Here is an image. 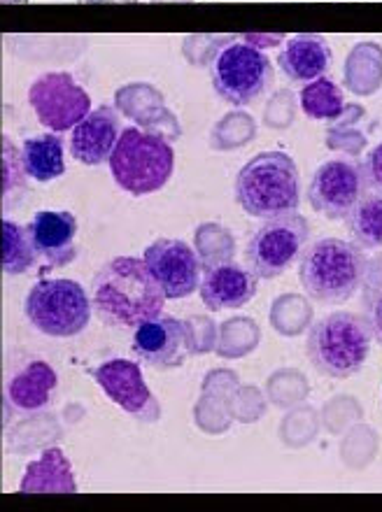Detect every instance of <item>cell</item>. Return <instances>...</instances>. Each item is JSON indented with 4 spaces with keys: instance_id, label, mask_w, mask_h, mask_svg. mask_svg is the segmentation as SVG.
<instances>
[{
    "instance_id": "cell-1",
    "label": "cell",
    "mask_w": 382,
    "mask_h": 512,
    "mask_svg": "<svg viewBox=\"0 0 382 512\" xmlns=\"http://www.w3.org/2000/svg\"><path fill=\"white\" fill-rule=\"evenodd\" d=\"M168 301L145 259L117 256L91 280V303L98 319L117 329H136L164 312Z\"/></svg>"
},
{
    "instance_id": "cell-2",
    "label": "cell",
    "mask_w": 382,
    "mask_h": 512,
    "mask_svg": "<svg viewBox=\"0 0 382 512\" xmlns=\"http://www.w3.org/2000/svg\"><path fill=\"white\" fill-rule=\"evenodd\" d=\"M369 259L355 243L320 238L301 254L299 280L308 298L322 305L348 303L362 287Z\"/></svg>"
},
{
    "instance_id": "cell-3",
    "label": "cell",
    "mask_w": 382,
    "mask_h": 512,
    "mask_svg": "<svg viewBox=\"0 0 382 512\" xmlns=\"http://www.w3.org/2000/svg\"><path fill=\"white\" fill-rule=\"evenodd\" d=\"M371 343L373 329L366 315L334 312L310 329L306 352L317 373L334 380H348L364 368Z\"/></svg>"
},
{
    "instance_id": "cell-4",
    "label": "cell",
    "mask_w": 382,
    "mask_h": 512,
    "mask_svg": "<svg viewBox=\"0 0 382 512\" xmlns=\"http://www.w3.org/2000/svg\"><path fill=\"white\" fill-rule=\"evenodd\" d=\"M236 201L250 217L271 219L299 208V168L285 152H261L240 168Z\"/></svg>"
},
{
    "instance_id": "cell-5",
    "label": "cell",
    "mask_w": 382,
    "mask_h": 512,
    "mask_svg": "<svg viewBox=\"0 0 382 512\" xmlns=\"http://www.w3.org/2000/svg\"><path fill=\"white\" fill-rule=\"evenodd\" d=\"M175 168V152L161 135L136 126L124 128L110 156V170L117 187L133 196H147L164 189Z\"/></svg>"
},
{
    "instance_id": "cell-6",
    "label": "cell",
    "mask_w": 382,
    "mask_h": 512,
    "mask_svg": "<svg viewBox=\"0 0 382 512\" xmlns=\"http://www.w3.org/2000/svg\"><path fill=\"white\" fill-rule=\"evenodd\" d=\"M91 298L75 280H38L28 291L24 312L49 338H73L89 326Z\"/></svg>"
},
{
    "instance_id": "cell-7",
    "label": "cell",
    "mask_w": 382,
    "mask_h": 512,
    "mask_svg": "<svg viewBox=\"0 0 382 512\" xmlns=\"http://www.w3.org/2000/svg\"><path fill=\"white\" fill-rule=\"evenodd\" d=\"M271 84V61L252 42H231L212 63V87L231 105L254 103Z\"/></svg>"
},
{
    "instance_id": "cell-8",
    "label": "cell",
    "mask_w": 382,
    "mask_h": 512,
    "mask_svg": "<svg viewBox=\"0 0 382 512\" xmlns=\"http://www.w3.org/2000/svg\"><path fill=\"white\" fill-rule=\"evenodd\" d=\"M308 236L310 226L306 217L296 210L271 217L245 247L247 268L264 280L280 277L294 261H299L308 245Z\"/></svg>"
},
{
    "instance_id": "cell-9",
    "label": "cell",
    "mask_w": 382,
    "mask_h": 512,
    "mask_svg": "<svg viewBox=\"0 0 382 512\" xmlns=\"http://www.w3.org/2000/svg\"><path fill=\"white\" fill-rule=\"evenodd\" d=\"M28 103L47 131L75 128L91 112V96L70 73H45L28 89Z\"/></svg>"
},
{
    "instance_id": "cell-10",
    "label": "cell",
    "mask_w": 382,
    "mask_h": 512,
    "mask_svg": "<svg viewBox=\"0 0 382 512\" xmlns=\"http://www.w3.org/2000/svg\"><path fill=\"white\" fill-rule=\"evenodd\" d=\"M366 191L369 184L362 163L334 159L317 168L308 187V201L327 219H348Z\"/></svg>"
},
{
    "instance_id": "cell-11",
    "label": "cell",
    "mask_w": 382,
    "mask_h": 512,
    "mask_svg": "<svg viewBox=\"0 0 382 512\" xmlns=\"http://www.w3.org/2000/svg\"><path fill=\"white\" fill-rule=\"evenodd\" d=\"M131 350L143 364L168 371L185 364L196 352V343L187 322L171 315H159L136 326Z\"/></svg>"
},
{
    "instance_id": "cell-12",
    "label": "cell",
    "mask_w": 382,
    "mask_h": 512,
    "mask_svg": "<svg viewBox=\"0 0 382 512\" xmlns=\"http://www.w3.org/2000/svg\"><path fill=\"white\" fill-rule=\"evenodd\" d=\"M143 259L168 301H180L201 287V259L182 240H157L147 247Z\"/></svg>"
},
{
    "instance_id": "cell-13",
    "label": "cell",
    "mask_w": 382,
    "mask_h": 512,
    "mask_svg": "<svg viewBox=\"0 0 382 512\" xmlns=\"http://www.w3.org/2000/svg\"><path fill=\"white\" fill-rule=\"evenodd\" d=\"M94 380L98 382V387L105 391V396H108L110 401H115L124 412H129V415L140 419H152V415H147V410L157 412L159 415V405L152 398V391L147 387L143 371H140L136 361H103L101 366L94 368Z\"/></svg>"
},
{
    "instance_id": "cell-14",
    "label": "cell",
    "mask_w": 382,
    "mask_h": 512,
    "mask_svg": "<svg viewBox=\"0 0 382 512\" xmlns=\"http://www.w3.org/2000/svg\"><path fill=\"white\" fill-rule=\"evenodd\" d=\"M257 277V273L236 261H215L205 266L198 291L208 310H236L250 303L257 294Z\"/></svg>"
},
{
    "instance_id": "cell-15",
    "label": "cell",
    "mask_w": 382,
    "mask_h": 512,
    "mask_svg": "<svg viewBox=\"0 0 382 512\" xmlns=\"http://www.w3.org/2000/svg\"><path fill=\"white\" fill-rule=\"evenodd\" d=\"M119 135H122V131H119V115L115 108L101 105V108L91 110L73 128V135H70V154H73L75 161L84 163V166H101V163L110 161Z\"/></svg>"
},
{
    "instance_id": "cell-16",
    "label": "cell",
    "mask_w": 382,
    "mask_h": 512,
    "mask_svg": "<svg viewBox=\"0 0 382 512\" xmlns=\"http://www.w3.org/2000/svg\"><path fill=\"white\" fill-rule=\"evenodd\" d=\"M35 250L47 259L49 268H61L75 261L77 219L66 210H42L28 224Z\"/></svg>"
},
{
    "instance_id": "cell-17",
    "label": "cell",
    "mask_w": 382,
    "mask_h": 512,
    "mask_svg": "<svg viewBox=\"0 0 382 512\" xmlns=\"http://www.w3.org/2000/svg\"><path fill=\"white\" fill-rule=\"evenodd\" d=\"M278 63L292 82H313L331 66V47L322 35H294L287 40L278 56Z\"/></svg>"
},
{
    "instance_id": "cell-18",
    "label": "cell",
    "mask_w": 382,
    "mask_h": 512,
    "mask_svg": "<svg viewBox=\"0 0 382 512\" xmlns=\"http://www.w3.org/2000/svg\"><path fill=\"white\" fill-rule=\"evenodd\" d=\"M59 375L47 361H31L7 382V398L19 412H38L47 408L54 398Z\"/></svg>"
},
{
    "instance_id": "cell-19",
    "label": "cell",
    "mask_w": 382,
    "mask_h": 512,
    "mask_svg": "<svg viewBox=\"0 0 382 512\" xmlns=\"http://www.w3.org/2000/svg\"><path fill=\"white\" fill-rule=\"evenodd\" d=\"M19 492L75 494V475L66 454H63L59 447H52V450H47L38 461L28 464L24 478L19 482Z\"/></svg>"
},
{
    "instance_id": "cell-20",
    "label": "cell",
    "mask_w": 382,
    "mask_h": 512,
    "mask_svg": "<svg viewBox=\"0 0 382 512\" xmlns=\"http://www.w3.org/2000/svg\"><path fill=\"white\" fill-rule=\"evenodd\" d=\"M21 166L35 182H52L66 173L63 140L56 133H42L26 138L21 145Z\"/></svg>"
},
{
    "instance_id": "cell-21",
    "label": "cell",
    "mask_w": 382,
    "mask_h": 512,
    "mask_svg": "<svg viewBox=\"0 0 382 512\" xmlns=\"http://www.w3.org/2000/svg\"><path fill=\"white\" fill-rule=\"evenodd\" d=\"M348 229L359 250H382V191H366L348 217Z\"/></svg>"
},
{
    "instance_id": "cell-22",
    "label": "cell",
    "mask_w": 382,
    "mask_h": 512,
    "mask_svg": "<svg viewBox=\"0 0 382 512\" xmlns=\"http://www.w3.org/2000/svg\"><path fill=\"white\" fill-rule=\"evenodd\" d=\"M38 250H35L28 226H21L10 219H3V273L5 275H21L31 270L38 261Z\"/></svg>"
},
{
    "instance_id": "cell-23",
    "label": "cell",
    "mask_w": 382,
    "mask_h": 512,
    "mask_svg": "<svg viewBox=\"0 0 382 512\" xmlns=\"http://www.w3.org/2000/svg\"><path fill=\"white\" fill-rule=\"evenodd\" d=\"M301 108L310 119H336L343 115V91L329 77H317L301 91Z\"/></svg>"
},
{
    "instance_id": "cell-24",
    "label": "cell",
    "mask_w": 382,
    "mask_h": 512,
    "mask_svg": "<svg viewBox=\"0 0 382 512\" xmlns=\"http://www.w3.org/2000/svg\"><path fill=\"white\" fill-rule=\"evenodd\" d=\"M21 175L24 173V166H21V152L12 145L10 140L3 138V196L7 201V194L14 189L21 187Z\"/></svg>"
},
{
    "instance_id": "cell-25",
    "label": "cell",
    "mask_w": 382,
    "mask_h": 512,
    "mask_svg": "<svg viewBox=\"0 0 382 512\" xmlns=\"http://www.w3.org/2000/svg\"><path fill=\"white\" fill-rule=\"evenodd\" d=\"M362 308H364V315H366V319H369V324L373 329V338H376L382 345V291L364 289Z\"/></svg>"
},
{
    "instance_id": "cell-26",
    "label": "cell",
    "mask_w": 382,
    "mask_h": 512,
    "mask_svg": "<svg viewBox=\"0 0 382 512\" xmlns=\"http://www.w3.org/2000/svg\"><path fill=\"white\" fill-rule=\"evenodd\" d=\"M364 168V177H366V184H369V189L373 191H382V142L378 147H373L369 156H366V161L362 163Z\"/></svg>"
},
{
    "instance_id": "cell-27",
    "label": "cell",
    "mask_w": 382,
    "mask_h": 512,
    "mask_svg": "<svg viewBox=\"0 0 382 512\" xmlns=\"http://www.w3.org/2000/svg\"><path fill=\"white\" fill-rule=\"evenodd\" d=\"M362 287L382 291V252L378 256H373V259H369V268H366Z\"/></svg>"
},
{
    "instance_id": "cell-28",
    "label": "cell",
    "mask_w": 382,
    "mask_h": 512,
    "mask_svg": "<svg viewBox=\"0 0 382 512\" xmlns=\"http://www.w3.org/2000/svg\"><path fill=\"white\" fill-rule=\"evenodd\" d=\"M80 3H136V0H80Z\"/></svg>"
},
{
    "instance_id": "cell-29",
    "label": "cell",
    "mask_w": 382,
    "mask_h": 512,
    "mask_svg": "<svg viewBox=\"0 0 382 512\" xmlns=\"http://www.w3.org/2000/svg\"><path fill=\"white\" fill-rule=\"evenodd\" d=\"M150 3H194V0H150Z\"/></svg>"
}]
</instances>
